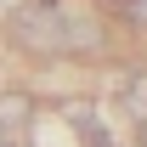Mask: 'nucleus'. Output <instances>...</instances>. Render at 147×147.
<instances>
[{"label":"nucleus","mask_w":147,"mask_h":147,"mask_svg":"<svg viewBox=\"0 0 147 147\" xmlns=\"http://www.w3.org/2000/svg\"><path fill=\"white\" fill-rule=\"evenodd\" d=\"M6 34L17 51H34V57H57L68 51V34H62V6L57 0H17L11 17H6Z\"/></svg>","instance_id":"f257e3e1"},{"label":"nucleus","mask_w":147,"mask_h":147,"mask_svg":"<svg viewBox=\"0 0 147 147\" xmlns=\"http://www.w3.org/2000/svg\"><path fill=\"white\" fill-rule=\"evenodd\" d=\"M28 113H34V108H28L23 91H6V96H0V125H6V130H11V125H28Z\"/></svg>","instance_id":"f03ea898"},{"label":"nucleus","mask_w":147,"mask_h":147,"mask_svg":"<svg viewBox=\"0 0 147 147\" xmlns=\"http://www.w3.org/2000/svg\"><path fill=\"white\" fill-rule=\"evenodd\" d=\"M125 102L136 108V119H147V74H142V79H136V85L125 91Z\"/></svg>","instance_id":"7ed1b4c3"},{"label":"nucleus","mask_w":147,"mask_h":147,"mask_svg":"<svg viewBox=\"0 0 147 147\" xmlns=\"http://www.w3.org/2000/svg\"><path fill=\"white\" fill-rule=\"evenodd\" d=\"M119 6H125V11H130L136 23H147V0H119Z\"/></svg>","instance_id":"20e7f679"},{"label":"nucleus","mask_w":147,"mask_h":147,"mask_svg":"<svg viewBox=\"0 0 147 147\" xmlns=\"http://www.w3.org/2000/svg\"><path fill=\"white\" fill-rule=\"evenodd\" d=\"M0 147H11V130H6V125H0Z\"/></svg>","instance_id":"39448f33"},{"label":"nucleus","mask_w":147,"mask_h":147,"mask_svg":"<svg viewBox=\"0 0 147 147\" xmlns=\"http://www.w3.org/2000/svg\"><path fill=\"white\" fill-rule=\"evenodd\" d=\"M0 6H17V0H0Z\"/></svg>","instance_id":"423d86ee"}]
</instances>
